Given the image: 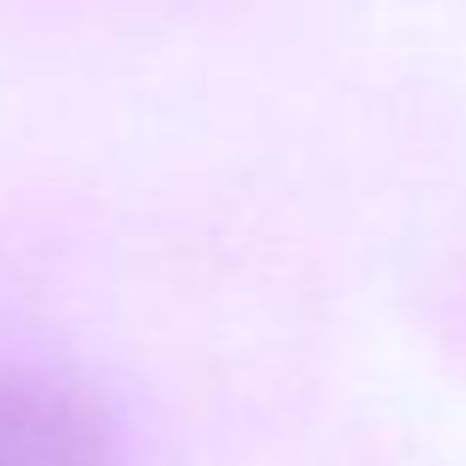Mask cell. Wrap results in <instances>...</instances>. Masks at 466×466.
Instances as JSON below:
<instances>
[{"instance_id":"obj_1","label":"cell","mask_w":466,"mask_h":466,"mask_svg":"<svg viewBox=\"0 0 466 466\" xmlns=\"http://www.w3.org/2000/svg\"><path fill=\"white\" fill-rule=\"evenodd\" d=\"M0 466H118V431L77 378L0 360Z\"/></svg>"}]
</instances>
